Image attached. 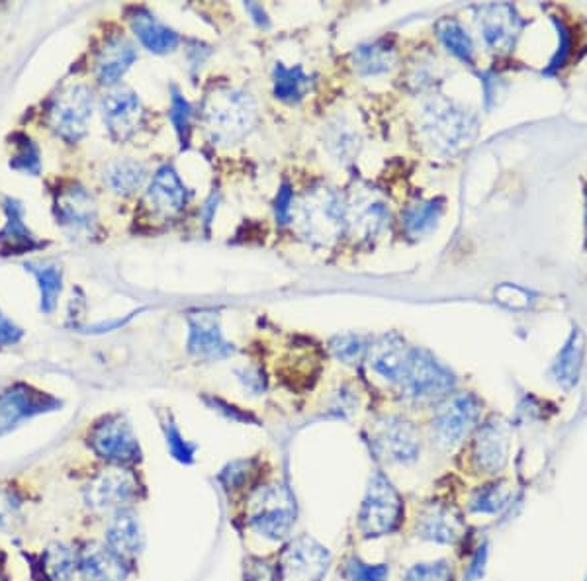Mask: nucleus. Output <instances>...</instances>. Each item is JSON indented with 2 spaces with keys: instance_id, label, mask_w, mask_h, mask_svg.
<instances>
[{
  "instance_id": "f704fd0d",
  "label": "nucleus",
  "mask_w": 587,
  "mask_h": 581,
  "mask_svg": "<svg viewBox=\"0 0 587 581\" xmlns=\"http://www.w3.org/2000/svg\"><path fill=\"white\" fill-rule=\"evenodd\" d=\"M26 270H30L38 284H40V294H42V312L51 313L57 306V300L63 290V270L57 265H26Z\"/></svg>"
},
{
  "instance_id": "9d476101",
  "label": "nucleus",
  "mask_w": 587,
  "mask_h": 581,
  "mask_svg": "<svg viewBox=\"0 0 587 581\" xmlns=\"http://www.w3.org/2000/svg\"><path fill=\"white\" fill-rule=\"evenodd\" d=\"M482 402L474 394H454L435 411L431 429L433 437L443 447L458 445L478 423Z\"/></svg>"
},
{
  "instance_id": "09e8293b",
  "label": "nucleus",
  "mask_w": 587,
  "mask_h": 581,
  "mask_svg": "<svg viewBox=\"0 0 587 581\" xmlns=\"http://www.w3.org/2000/svg\"><path fill=\"white\" fill-rule=\"evenodd\" d=\"M214 407H218L220 411H226L227 415L231 417V419H235V421H255L251 415H245V413H241L237 407H229L227 403L222 402V400H214Z\"/></svg>"
},
{
  "instance_id": "4468645a",
  "label": "nucleus",
  "mask_w": 587,
  "mask_h": 581,
  "mask_svg": "<svg viewBox=\"0 0 587 581\" xmlns=\"http://www.w3.org/2000/svg\"><path fill=\"white\" fill-rule=\"evenodd\" d=\"M188 353L204 360H222L233 355V345L227 343L220 315L212 310L188 313Z\"/></svg>"
},
{
  "instance_id": "20e7f679",
  "label": "nucleus",
  "mask_w": 587,
  "mask_h": 581,
  "mask_svg": "<svg viewBox=\"0 0 587 581\" xmlns=\"http://www.w3.org/2000/svg\"><path fill=\"white\" fill-rule=\"evenodd\" d=\"M404 517V503L392 482L376 472L370 478L368 492L359 513V529L362 537L378 538L394 533Z\"/></svg>"
},
{
  "instance_id": "ea45409f",
  "label": "nucleus",
  "mask_w": 587,
  "mask_h": 581,
  "mask_svg": "<svg viewBox=\"0 0 587 581\" xmlns=\"http://www.w3.org/2000/svg\"><path fill=\"white\" fill-rule=\"evenodd\" d=\"M404 581H452V568L447 560L417 564L407 570Z\"/></svg>"
},
{
  "instance_id": "1a4fd4ad",
  "label": "nucleus",
  "mask_w": 587,
  "mask_h": 581,
  "mask_svg": "<svg viewBox=\"0 0 587 581\" xmlns=\"http://www.w3.org/2000/svg\"><path fill=\"white\" fill-rule=\"evenodd\" d=\"M372 450L388 462L409 464L419 456L421 443L413 423L402 417H380L370 427Z\"/></svg>"
},
{
  "instance_id": "f03ea898",
  "label": "nucleus",
  "mask_w": 587,
  "mask_h": 581,
  "mask_svg": "<svg viewBox=\"0 0 587 581\" xmlns=\"http://www.w3.org/2000/svg\"><path fill=\"white\" fill-rule=\"evenodd\" d=\"M206 128L218 143H235L257 124V104L245 90H214L204 102Z\"/></svg>"
},
{
  "instance_id": "37998d69",
  "label": "nucleus",
  "mask_w": 587,
  "mask_h": 581,
  "mask_svg": "<svg viewBox=\"0 0 587 581\" xmlns=\"http://www.w3.org/2000/svg\"><path fill=\"white\" fill-rule=\"evenodd\" d=\"M165 437H167V447L171 450V454L184 464H190L194 460V445H188L184 439H182L181 431L175 427L173 421H167L165 425Z\"/></svg>"
},
{
  "instance_id": "9b49d317",
  "label": "nucleus",
  "mask_w": 587,
  "mask_h": 581,
  "mask_svg": "<svg viewBox=\"0 0 587 581\" xmlns=\"http://www.w3.org/2000/svg\"><path fill=\"white\" fill-rule=\"evenodd\" d=\"M92 450L112 464H134L139 460V443L132 425L122 415L102 417L91 431Z\"/></svg>"
},
{
  "instance_id": "a18cd8bd",
  "label": "nucleus",
  "mask_w": 587,
  "mask_h": 581,
  "mask_svg": "<svg viewBox=\"0 0 587 581\" xmlns=\"http://www.w3.org/2000/svg\"><path fill=\"white\" fill-rule=\"evenodd\" d=\"M22 337H24V331L0 312V349L20 343Z\"/></svg>"
},
{
  "instance_id": "4be33fe9",
  "label": "nucleus",
  "mask_w": 587,
  "mask_h": 581,
  "mask_svg": "<svg viewBox=\"0 0 587 581\" xmlns=\"http://www.w3.org/2000/svg\"><path fill=\"white\" fill-rule=\"evenodd\" d=\"M137 59L136 47L122 36L108 38L98 51L94 71L100 85H116Z\"/></svg>"
},
{
  "instance_id": "2eb2a0df",
  "label": "nucleus",
  "mask_w": 587,
  "mask_h": 581,
  "mask_svg": "<svg viewBox=\"0 0 587 581\" xmlns=\"http://www.w3.org/2000/svg\"><path fill=\"white\" fill-rule=\"evenodd\" d=\"M137 493L136 478L124 470H108L100 472L85 490L89 507L106 513V511H122Z\"/></svg>"
},
{
  "instance_id": "e433bc0d",
  "label": "nucleus",
  "mask_w": 587,
  "mask_h": 581,
  "mask_svg": "<svg viewBox=\"0 0 587 581\" xmlns=\"http://www.w3.org/2000/svg\"><path fill=\"white\" fill-rule=\"evenodd\" d=\"M12 141H14L16 153L10 159V169L38 177L42 171V159H40L38 145L24 134L14 135Z\"/></svg>"
},
{
  "instance_id": "f257e3e1",
  "label": "nucleus",
  "mask_w": 587,
  "mask_h": 581,
  "mask_svg": "<svg viewBox=\"0 0 587 581\" xmlns=\"http://www.w3.org/2000/svg\"><path fill=\"white\" fill-rule=\"evenodd\" d=\"M419 134L439 155H454L478 134L476 116L447 98H431L419 112Z\"/></svg>"
},
{
  "instance_id": "cd10ccee",
  "label": "nucleus",
  "mask_w": 587,
  "mask_h": 581,
  "mask_svg": "<svg viewBox=\"0 0 587 581\" xmlns=\"http://www.w3.org/2000/svg\"><path fill=\"white\" fill-rule=\"evenodd\" d=\"M586 357V335L580 327H574L566 339L562 351L552 364V376L562 388H572L578 384L580 370Z\"/></svg>"
},
{
  "instance_id": "c03bdc74",
  "label": "nucleus",
  "mask_w": 587,
  "mask_h": 581,
  "mask_svg": "<svg viewBox=\"0 0 587 581\" xmlns=\"http://www.w3.org/2000/svg\"><path fill=\"white\" fill-rule=\"evenodd\" d=\"M20 511V503L16 499V495L10 490L0 488V529H8Z\"/></svg>"
},
{
  "instance_id": "0eeeda50",
  "label": "nucleus",
  "mask_w": 587,
  "mask_h": 581,
  "mask_svg": "<svg viewBox=\"0 0 587 581\" xmlns=\"http://www.w3.org/2000/svg\"><path fill=\"white\" fill-rule=\"evenodd\" d=\"M92 116V90L85 85H73L61 90L47 108L49 130L67 143H77L87 134Z\"/></svg>"
},
{
  "instance_id": "49530a36",
  "label": "nucleus",
  "mask_w": 587,
  "mask_h": 581,
  "mask_svg": "<svg viewBox=\"0 0 587 581\" xmlns=\"http://www.w3.org/2000/svg\"><path fill=\"white\" fill-rule=\"evenodd\" d=\"M292 204H294L292 188L288 184H282V188L278 190V198H276V220L280 224H286L292 218Z\"/></svg>"
},
{
  "instance_id": "bb28decb",
  "label": "nucleus",
  "mask_w": 587,
  "mask_h": 581,
  "mask_svg": "<svg viewBox=\"0 0 587 581\" xmlns=\"http://www.w3.org/2000/svg\"><path fill=\"white\" fill-rule=\"evenodd\" d=\"M57 220L77 231L91 229L96 222V208L89 192L77 184L63 190L57 198Z\"/></svg>"
},
{
  "instance_id": "423d86ee",
  "label": "nucleus",
  "mask_w": 587,
  "mask_h": 581,
  "mask_svg": "<svg viewBox=\"0 0 587 581\" xmlns=\"http://www.w3.org/2000/svg\"><path fill=\"white\" fill-rule=\"evenodd\" d=\"M400 386L407 400L433 402L451 394L454 376L431 353L423 349H411Z\"/></svg>"
},
{
  "instance_id": "f8f14e48",
  "label": "nucleus",
  "mask_w": 587,
  "mask_h": 581,
  "mask_svg": "<svg viewBox=\"0 0 587 581\" xmlns=\"http://www.w3.org/2000/svg\"><path fill=\"white\" fill-rule=\"evenodd\" d=\"M59 405L61 402L46 392L30 384L16 382L0 394V435L10 433L22 421L46 411H53Z\"/></svg>"
},
{
  "instance_id": "ddd939ff",
  "label": "nucleus",
  "mask_w": 587,
  "mask_h": 581,
  "mask_svg": "<svg viewBox=\"0 0 587 581\" xmlns=\"http://www.w3.org/2000/svg\"><path fill=\"white\" fill-rule=\"evenodd\" d=\"M388 218L386 202L372 192V188L353 190L345 202V229L359 241L374 239L384 229Z\"/></svg>"
},
{
  "instance_id": "39448f33",
  "label": "nucleus",
  "mask_w": 587,
  "mask_h": 581,
  "mask_svg": "<svg viewBox=\"0 0 587 581\" xmlns=\"http://www.w3.org/2000/svg\"><path fill=\"white\" fill-rule=\"evenodd\" d=\"M296 523V501L288 488L272 484L255 493L249 505V525L269 540H282Z\"/></svg>"
},
{
  "instance_id": "f3484780",
  "label": "nucleus",
  "mask_w": 587,
  "mask_h": 581,
  "mask_svg": "<svg viewBox=\"0 0 587 581\" xmlns=\"http://www.w3.org/2000/svg\"><path fill=\"white\" fill-rule=\"evenodd\" d=\"M2 212L6 224L0 229V257H20L46 247V243L40 241L24 222L26 210L20 200L4 196Z\"/></svg>"
},
{
  "instance_id": "7ed1b4c3",
  "label": "nucleus",
  "mask_w": 587,
  "mask_h": 581,
  "mask_svg": "<svg viewBox=\"0 0 587 581\" xmlns=\"http://www.w3.org/2000/svg\"><path fill=\"white\" fill-rule=\"evenodd\" d=\"M292 216L298 233L314 245H331L345 231V202L325 186L310 190Z\"/></svg>"
},
{
  "instance_id": "6ab92c4d",
  "label": "nucleus",
  "mask_w": 587,
  "mask_h": 581,
  "mask_svg": "<svg viewBox=\"0 0 587 581\" xmlns=\"http://www.w3.org/2000/svg\"><path fill=\"white\" fill-rule=\"evenodd\" d=\"M509 454V429L503 421L492 419L480 427L474 447L472 460L482 474H497L505 468Z\"/></svg>"
},
{
  "instance_id": "de8ad7c7",
  "label": "nucleus",
  "mask_w": 587,
  "mask_h": 581,
  "mask_svg": "<svg viewBox=\"0 0 587 581\" xmlns=\"http://www.w3.org/2000/svg\"><path fill=\"white\" fill-rule=\"evenodd\" d=\"M486 558H488V552H486V546H484V548L478 550V554L474 556V560H472V564H470V568H468V580L472 581L482 578Z\"/></svg>"
},
{
  "instance_id": "412c9836",
  "label": "nucleus",
  "mask_w": 587,
  "mask_h": 581,
  "mask_svg": "<svg viewBox=\"0 0 587 581\" xmlns=\"http://www.w3.org/2000/svg\"><path fill=\"white\" fill-rule=\"evenodd\" d=\"M409 353L411 349L400 335L386 333L368 347V360L376 374L390 382H400L406 372Z\"/></svg>"
},
{
  "instance_id": "4c0bfd02",
  "label": "nucleus",
  "mask_w": 587,
  "mask_h": 581,
  "mask_svg": "<svg viewBox=\"0 0 587 581\" xmlns=\"http://www.w3.org/2000/svg\"><path fill=\"white\" fill-rule=\"evenodd\" d=\"M509 495H511V490L503 482L484 486L474 493V497L470 501V509L476 513H497L507 505Z\"/></svg>"
},
{
  "instance_id": "c9c22d12",
  "label": "nucleus",
  "mask_w": 587,
  "mask_h": 581,
  "mask_svg": "<svg viewBox=\"0 0 587 581\" xmlns=\"http://www.w3.org/2000/svg\"><path fill=\"white\" fill-rule=\"evenodd\" d=\"M437 36L447 45V49L458 59L466 63H474V42L468 32L460 26V22L452 18H443L437 22Z\"/></svg>"
},
{
  "instance_id": "473e14b6",
  "label": "nucleus",
  "mask_w": 587,
  "mask_h": 581,
  "mask_svg": "<svg viewBox=\"0 0 587 581\" xmlns=\"http://www.w3.org/2000/svg\"><path fill=\"white\" fill-rule=\"evenodd\" d=\"M79 564L77 554L63 542L49 544L42 556V570L47 581H69Z\"/></svg>"
},
{
  "instance_id": "72a5a7b5",
  "label": "nucleus",
  "mask_w": 587,
  "mask_h": 581,
  "mask_svg": "<svg viewBox=\"0 0 587 581\" xmlns=\"http://www.w3.org/2000/svg\"><path fill=\"white\" fill-rule=\"evenodd\" d=\"M147 177V171L141 163L130 161V159H120L112 163L106 171V182L116 194L130 196L134 194L137 188H141L143 180Z\"/></svg>"
},
{
  "instance_id": "dca6fc26",
  "label": "nucleus",
  "mask_w": 587,
  "mask_h": 581,
  "mask_svg": "<svg viewBox=\"0 0 587 581\" xmlns=\"http://www.w3.org/2000/svg\"><path fill=\"white\" fill-rule=\"evenodd\" d=\"M102 114L108 132L116 141L134 137L145 118L141 100L130 89L112 90L102 102Z\"/></svg>"
},
{
  "instance_id": "6e6552de",
  "label": "nucleus",
  "mask_w": 587,
  "mask_h": 581,
  "mask_svg": "<svg viewBox=\"0 0 587 581\" xmlns=\"http://www.w3.org/2000/svg\"><path fill=\"white\" fill-rule=\"evenodd\" d=\"M329 564L331 556L317 540L294 538L278 558L274 581H323Z\"/></svg>"
},
{
  "instance_id": "393cba45",
  "label": "nucleus",
  "mask_w": 587,
  "mask_h": 581,
  "mask_svg": "<svg viewBox=\"0 0 587 581\" xmlns=\"http://www.w3.org/2000/svg\"><path fill=\"white\" fill-rule=\"evenodd\" d=\"M132 30L136 32L139 42L151 53H169L179 45V34L165 24H161L149 10L134 8L130 14Z\"/></svg>"
},
{
  "instance_id": "a19ab883",
  "label": "nucleus",
  "mask_w": 587,
  "mask_h": 581,
  "mask_svg": "<svg viewBox=\"0 0 587 581\" xmlns=\"http://www.w3.org/2000/svg\"><path fill=\"white\" fill-rule=\"evenodd\" d=\"M388 566L386 564H366L361 558L353 556L347 562V578L351 581H386L388 580Z\"/></svg>"
},
{
  "instance_id": "58836bf2",
  "label": "nucleus",
  "mask_w": 587,
  "mask_h": 581,
  "mask_svg": "<svg viewBox=\"0 0 587 581\" xmlns=\"http://www.w3.org/2000/svg\"><path fill=\"white\" fill-rule=\"evenodd\" d=\"M368 341L362 335L347 333V335H337L331 339L329 349L333 357L345 364H357L366 353H368Z\"/></svg>"
},
{
  "instance_id": "a878e982",
  "label": "nucleus",
  "mask_w": 587,
  "mask_h": 581,
  "mask_svg": "<svg viewBox=\"0 0 587 581\" xmlns=\"http://www.w3.org/2000/svg\"><path fill=\"white\" fill-rule=\"evenodd\" d=\"M108 548L122 560H132L143 548L141 525L136 515L122 509L114 515L108 533H106Z\"/></svg>"
},
{
  "instance_id": "7c9ffc66",
  "label": "nucleus",
  "mask_w": 587,
  "mask_h": 581,
  "mask_svg": "<svg viewBox=\"0 0 587 581\" xmlns=\"http://www.w3.org/2000/svg\"><path fill=\"white\" fill-rule=\"evenodd\" d=\"M272 87L274 96L284 102H298L306 96V92L312 87L310 75L304 73V69L298 67H286L282 63H276L272 71Z\"/></svg>"
},
{
  "instance_id": "a211bd4d",
  "label": "nucleus",
  "mask_w": 587,
  "mask_h": 581,
  "mask_svg": "<svg viewBox=\"0 0 587 581\" xmlns=\"http://www.w3.org/2000/svg\"><path fill=\"white\" fill-rule=\"evenodd\" d=\"M478 24L484 42L497 53L511 51L523 28L521 18L509 4H490L480 8Z\"/></svg>"
},
{
  "instance_id": "5701e85b",
  "label": "nucleus",
  "mask_w": 587,
  "mask_h": 581,
  "mask_svg": "<svg viewBox=\"0 0 587 581\" xmlns=\"http://www.w3.org/2000/svg\"><path fill=\"white\" fill-rule=\"evenodd\" d=\"M464 523L460 515L447 505H429L417 519L419 537L439 544H454L462 537Z\"/></svg>"
},
{
  "instance_id": "b1692460",
  "label": "nucleus",
  "mask_w": 587,
  "mask_h": 581,
  "mask_svg": "<svg viewBox=\"0 0 587 581\" xmlns=\"http://www.w3.org/2000/svg\"><path fill=\"white\" fill-rule=\"evenodd\" d=\"M79 568L85 581H124L126 566L110 548L89 544L79 554Z\"/></svg>"
},
{
  "instance_id": "c756f323",
  "label": "nucleus",
  "mask_w": 587,
  "mask_h": 581,
  "mask_svg": "<svg viewBox=\"0 0 587 581\" xmlns=\"http://www.w3.org/2000/svg\"><path fill=\"white\" fill-rule=\"evenodd\" d=\"M443 212H445L443 198L421 200V202L409 204L404 216H402V227H404L407 237L419 239V237L431 233L439 224Z\"/></svg>"
},
{
  "instance_id": "79ce46f5",
  "label": "nucleus",
  "mask_w": 587,
  "mask_h": 581,
  "mask_svg": "<svg viewBox=\"0 0 587 581\" xmlns=\"http://www.w3.org/2000/svg\"><path fill=\"white\" fill-rule=\"evenodd\" d=\"M190 104L184 100L179 90L173 87V102H171V122L177 130V134L181 137L182 145L188 143V135H190Z\"/></svg>"
},
{
  "instance_id": "c85d7f7f",
  "label": "nucleus",
  "mask_w": 587,
  "mask_h": 581,
  "mask_svg": "<svg viewBox=\"0 0 587 581\" xmlns=\"http://www.w3.org/2000/svg\"><path fill=\"white\" fill-rule=\"evenodd\" d=\"M353 67L359 75L370 77V75H380L390 71L396 65L398 51L392 42L388 40H378L372 44L359 45L353 51Z\"/></svg>"
},
{
  "instance_id": "aec40b11",
  "label": "nucleus",
  "mask_w": 587,
  "mask_h": 581,
  "mask_svg": "<svg viewBox=\"0 0 587 581\" xmlns=\"http://www.w3.org/2000/svg\"><path fill=\"white\" fill-rule=\"evenodd\" d=\"M188 200L186 186L182 184L181 177L171 165L161 167L149 184L147 190V204L153 212L173 218L181 212Z\"/></svg>"
},
{
  "instance_id": "2f4dec72",
  "label": "nucleus",
  "mask_w": 587,
  "mask_h": 581,
  "mask_svg": "<svg viewBox=\"0 0 587 581\" xmlns=\"http://www.w3.org/2000/svg\"><path fill=\"white\" fill-rule=\"evenodd\" d=\"M325 145L339 161H353L359 153L361 137L347 120L335 118L325 128Z\"/></svg>"
}]
</instances>
